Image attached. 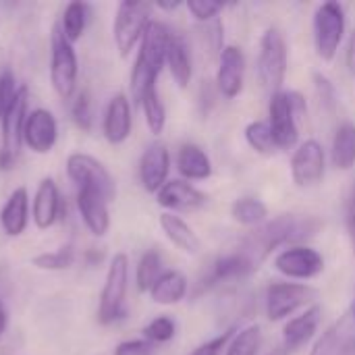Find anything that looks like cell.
Segmentation results:
<instances>
[{
	"instance_id": "6da1fadb",
	"label": "cell",
	"mask_w": 355,
	"mask_h": 355,
	"mask_svg": "<svg viewBox=\"0 0 355 355\" xmlns=\"http://www.w3.org/2000/svg\"><path fill=\"white\" fill-rule=\"evenodd\" d=\"M322 223L316 216H295V214H283L277 216L275 220H266L262 227H256V231H252L239 252L245 254L256 268L270 256V252H275L281 245H300V241L314 237L320 231Z\"/></svg>"
},
{
	"instance_id": "7a4b0ae2",
	"label": "cell",
	"mask_w": 355,
	"mask_h": 355,
	"mask_svg": "<svg viewBox=\"0 0 355 355\" xmlns=\"http://www.w3.org/2000/svg\"><path fill=\"white\" fill-rule=\"evenodd\" d=\"M173 33L168 27L160 21H150V25L144 31L141 46L135 58V64L131 69V96L139 104L141 98L156 87V79L166 64V52L171 44Z\"/></svg>"
},
{
	"instance_id": "3957f363",
	"label": "cell",
	"mask_w": 355,
	"mask_h": 355,
	"mask_svg": "<svg viewBox=\"0 0 355 355\" xmlns=\"http://www.w3.org/2000/svg\"><path fill=\"white\" fill-rule=\"evenodd\" d=\"M129 289V258L127 254H114L106 281L100 293V306H98V322L102 327L114 324L116 320L125 318V297Z\"/></svg>"
},
{
	"instance_id": "277c9868",
	"label": "cell",
	"mask_w": 355,
	"mask_h": 355,
	"mask_svg": "<svg viewBox=\"0 0 355 355\" xmlns=\"http://www.w3.org/2000/svg\"><path fill=\"white\" fill-rule=\"evenodd\" d=\"M289 64V50L283 33L277 27H268L260 37V54H258V75L262 85L272 94H279Z\"/></svg>"
},
{
	"instance_id": "5b68a950",
	"label": "cell",
	"mask_w": 355,
	"mask_h": 355,
	"mask_svg": "<svg viewBox=\"0 0 355 355\" xmlns=\"http://www.w3.org/2000/svg\"><path fill=\"white\" fill-rule=\"evenodd\" d=\"M150 15H152V4L148 2L125 0L116 6V15L112 23V37L123 58L131 54L137 42H141L144 31L152 21Z\"/></svg>"
},
{
	"instance_id": "8992f818",
	"label": "cell",
	"mask_w": 355,
	"mask_h": 355,
	"mask_svg": "<svg viewBox=\"0 0 355 355\" xmlns=\"http://www.w3.org/2000/svg\"><path fill=\"white\" fill-rule=\"evenodd\" d=\"M67 175L79 189H92L100 193L108 204L116 198V181L110 171L94 156L75 152L67 158Z\"/></svg>"
},
{
	"instance_id": "52a82bcc",
	"label": "cell",
	"mask_w": 355,
	"mask_h": 355,
	"mask_svg": "<svg viewBox=\"0 0 355 355\" xmlns=\"http://www.w3.org/2000/svg\"><path fill=\"white\" fill-rule=\"evenodd\" d=\"M345 35V10L339 2H324L314 12V46L316 54L331 62Z\"/></svg>"
},
{
	"instance_id": "ba28073f",
	"label": "cell",
	"mask_w": 355,
	"mask_h": 355,
	"mask_svg": "<svg viewBox=\"0 0 355 355\" xmlns=\"http://www.w3.org/2000/svg\"><path fill=\"white\" fill-rule=\"evenodd\" d=\"M79 75V60L73 44L62 35L60 27L56 25L52 31V54H50V81L54 92L69 100L77 87Z\"/></svg>"
},
{
	"instance_id": "9c48e42d",
	"label": "cell",
	"mask_w": 355,
	"mask_h": 355,
	"mask_svg": "<svg viewBox=\"0 0 355 355\" xmlns=\"http://www.w3.org/2000/svg\"><path fill=\"white\" fill-rule=\"evenodd\" d=\"M316 289L302 283H272L266 289V316L272 322L293 316L316 300Z\"/></svg>"
},
{
	"instance_id": "30bf717a",
	"label": "cell",
	"mask_w": 355,
	"mask_h": 355,
	"mask_svg": "<svg viewBox=\"0 0 355 355\" xmlns=\"http://www.w3.org/2000/svg\"><path fill=\"white\" fill-rule=\"evenodd\" d=\"M275 268L287 279L310 281L324 270V258L308 245H291L277 254Z\"/></svg>"
},
{
	"instance_id": "8fae6325",
	"label": "cell",
	"mask_w": 355,
	"mask_h": 355,
	"mask_svg": "<svg viewBox=\"0 0 355 355\" xmlns=\"http://www.w3.org/2000/svg\"><path fill=\"white\" fill-rule=\"evenodd\" d=\"M268 127L279 150H289L300 139V129L295 121V112L287 92H279L270 96L268 104Z\"/></svg>"
},
{
	"instance_id": "7c38bea8",
	"label": "cell",
	"mask_w": 355,
	"mask_h": 355,
	"mask_svg": "<svg viewBox=\"0 0 355 355\" xmlns=\"http://www.w3.org/2000/svg\"><path fill=\"white\" fill-rule=\"evenodd\" d=\"M327 168L324 148L316 139L304 141L291 158V177L297 187H314L322 181Z\"/></svg>"
},
{
	"instance_id": "4fadbf2b",
	"label": "cell",
	"mask_w": 355,
	"mask_h": 355,
	"mask_svg": "<svg viewBox=\"0 0 355 355\" xmlns=\"http://www.w3.org/2000/svg\"><path fill=\"white\" fill-rule=\"evenodd\" d=\"M58 139V123L46 108H35L27 114L23 127V144L35 154L52 152Z\"/></svg>"
},
{
	"instance_id": "5bb4252c",
	"label": "cell",
	"mask_w": 355,
	"mask_h": 355,
	"mask_svg": "<svg viewBox=\"0 0 355 355\" xmlns=\"http://www.w3.org/2000/svg\"><path fill=\"white\" fill-rule=\"evenodd\" d=\"M27 98H29V89L25 85H19L12 104L8 106V110L4 112L0 125H2V152L10 154V156H19L21 144H23V127H25V119H27Z\"/></svg>"
},
{
	"instance_id": "9a60e30c",
	"label": "cell",
	"mask_w": 355,
	"mask_h": 355,
	"mask_svg": "<svg viewBox=\"0 0 355 355\" xmlns=\"http://www.w3.org/2000/svg\"><path fill=\"white\" fill-rule=\"evenodd\" d=\"M171 171V154L164 144H150L139 158V181L148 193H158L166 181Z\"/></svg>"
},
{
	"instance_id": "2e32d148",
	"label": "cell",
	"mask_w": 355,
	"mask_h": 355,
	"mask_svg": "<svg viewBox=\"0 0 355 355\" xmlns=\"http://www.w3.org/2000/svg\"><path fill=\"white\" fill-rule=\"evenodd\" d=\"M245 77V56L237 46H227L220 50V62L216 71V89L223 98L233 100L243 89Z\"/></svg>"
},
{
	"instance_id": "e0dca14e",
	"label": "cell",
	"mask_w": 355,
	"mask_h": 355,
	"mask_svg": "<svg viewBox=\"0 0 355 355\" xmlns=\"http://www.w3.org/2000/svg\"><path fill=\"white\" fill-rule=\"evenodd\" d=\"M256 268V264L245 256L241 254L239 250L233 252V254H225L220 258H216L208 272L204 275V279L200 281V287L202 289H210L214 285H220V283H229V281H241L245 277H250Z\"/></svg>"
},
{
	"instance_id": "ac0fdd59",
	"label": "cell",
	"mask_w": 355,
	"mask_h": 355,
	"mask_svg": "<svg viewBox=\"0 0 355 355\" xmlns=\"http://www.w3.org/2000/svg\"><path fill=\"white\" fill-rule=\"evenodd\" d=\"M133 127V116H131V102L125 94H116L110 98L106 112H104V137L112 146H121L129 139Z\"/></svg>"
},
{
	"instance_id": "d6986e66",
	"label": "cell",
	"mask_w": 355,
	"mask_h": 355,
	"mask_svg": "<svg viewBox=\"0 0 355 355\" xmlns=\"http://www.w3.org/2000/svg\"><path fill=\"white\" fill-rule=\"evenodd\" d=\"M156 202L175 214V212L202 208L206 204V193H202L198 187H193L187 181L173 179V181H166V185L156 193Z\"/></svg>"
},
{
	"instance_id": "ffe728a7",
	"label": "cell",
	"mask_w": 355,
	"mask_h": 355,
	"mask_svg": "<svg viewBox=\"0 0 355 355\" xmlns=\"http://www.w3.org/2000/svg\"><path fill=\"white\" fill-rule=\"evenodd\" d=\"M77 210L81 214L83 225L87 231L96 237H104L110 229V212H108V202L92 191V189H79L77 191Z\"/></svg>"
},
{
	"instance_id": "44dd1931",
	"label": "cell",
	"mask_w": 355,
	"mask_h": 355,
	"mask_svg": "<svg viewBox=\"0 0 355 355\" xmlns=\"http://www.w3.org/2000/svg\"><path fill=\"white\" fill-rule=\"evenodd\" d=\"M320 316H322V308L318 304H314L302 316L291 318L283 329V347L281 349L285 354L302 349L314 337V333L320 324Z\"/></svg>"
},
{
	"instance_id": "7402d4cb",
	"label": "cell",
	"mask_w": 355,
	"mask_h": 355,
	"mask_svg": "<svg viewBox=\"0 0 355 355\" xmlns=\"http://www.w3.org/2000/svg\"><path fill=\"white\" fill-rule=\"evenodd\" d=\"M60 214V193L56 183L46 177L40 181L35 196H33V204H31V218L35 223L37 229H50Z\"/></svg>"
},
{
	"instance_id": "603a6c76",
	"label": "cell",
	"mask_w": 355,
	"mask_h": 355,
	"mask_svg": "<svg viewBox=\"0 0 355 355\" xmlns=\"http://www.w3.org/2000/svg\"><path fill=\"white\" fill-rule=\"evenodd\" d=\"M29 225V193L25 187H17L0 210V227L4 235L19 237Z\"/></svg>"
},
{
	"instance_id": "cb8c5ba5",
	"label": "cell",
	"mask_w": 355,
	"mask_h": 355,
	"mask_svg": "<svg viewBox=\"0 0 355 355\" xmlns=\"http://www.w3.org/2000/svg\"><path fill=\"white\" fill-rule=\"evenodd\" d=\"M160 229L166 235V239L175 248H179L181 252L191 254V256L200 252V248H202L200 237L181 216H177L173 212H162L160 214Z\"/></svg>"
},
{
	"instance_id": "d4e9b609",
	"label": "cell",
	"mask_w": 355,
	"mask_h": 355,
	"mask_svg": "<svg viewBox=\"0 0 355 355\" xmlns=\"http://www.w3.org/2000/svg\"><path fill=\"white\" fill-rule=\"evenodd\" d=\"M177 171L187 181H206L212 175V162L200 146L183 144L177 154Z\"/></svg>"
},
{
	"instance_id": "484cf974",
	"label": "cell",
	"mask_w": 355,
	"mask_h": 355,
	"mask_svg": "<svg viewBox=\"0 0 355 355\" xmlns=\"http://www.w3.org/2000/svg\"><path fill=\"white\" fill-rule=\"evenodd\" d=\"M189 283L183 272L179 270H164L160 279L150 289V297L158 306H175L185 300Z\"/></svg>"
},
{
	"instance_id": "4316f807",
	"label": "cell",
	"mask_w": 355,
	"mask_h": 355,
	"mask_svg": "<svg viewBox=\"0 0 355 355\" xmlns=\"http://www.w3.org/2000/svg\"><path fill=\"white\" fill-rule=\"evenodd\" d=\"M166 67L175 79V83L179 87H187L189 81H191V58H189V50L185 46V42L179 37V35H173L171 37V44H168V52H166Z\"/></svg>"
},
{
	"instance_id": "83f0119b",
	"label": "cell",
	"mask_w": 355,
	"mask_h": 355,
	"mask_svg": "<svg viewBox=\"0 0 355 355\" xmlns=\"http://www.w3.org/2000/svg\"><path fill=\"white\" fill-rule=\"evenodd\" d=\"M331 158L333 164L339 171H349L355 166V125L354 123H343L333 137V148H331Z\"/></svg>"
},
{
	"instance_id": "f1b7e54d",
	"label": "cell",
	"mask_w": 355,
	"mask_h": 355,
	"mask_svg": "<svg viewBox=\"0 0 355 355\" xmlns=\"http://www.w3.org/2000/svg\"><path fill=\"white\" fill-rule=\"evenodd\" d=\"M87 19H89V6L85 2H69L62 10V19H60V31L62 35L75 44L81 40L85 27H87Z\"/></svg>"
},
{
	"instance_id": "f546056e",
	"label": "cell",
	"mask_w": 355,
	"mask_h": 355,
	"mask_svg": "<svg viewBox=\"0 0 355 355\" xmlns=\"http://www.w3.org/2000/svg\"><path fill=\"white\" fill-rule=\"evenodd\" d=\"M231 216L243 227H262L268 218V208L258 198H239L231 206Z\"/></svg>"
},
{
	"instance_id": "4dcf8cb0",
	"label": "cell",
	"mask_w": 355,
	"mask_h": 355,
	"mask_svg": "<svg viewBox=\"0 0 355 355\" xmlns=\"http://www.w3.org/2000/svg\"><path fill=\"white\" fill-rule=\"evenodd\" d=\"M162 258L156 250H148L137 264V272H135V283L139 293H150V289L154 287V283L160 279L162 275Z\"/></svg>"
},
{
	"instance_id": "1f68e13d",
	"label": "cell",
	"mask_w": 355,
	"mask_h": 355,
	"mask_svg": "<svg viewBox=\"0 0 355 355\" xmlns=\"http://www.w3.org/2000/svg\"><path fill=\"white\" fill-rule=\"evenodd\" d=\"M141 110H144V116H146V125L148 129L154 133V135H160L164 131V125H166V110H164V104L158 96V89H150L141 102H139Z\"/></svg>"
},
{
	"instance_id": "d6a6232c",
	"label": "cell",
	"mask_w": 355,
	"mask_h": 355,
	"mask_svg": "<svg viewBox=\"0 0 355 355\" xmlns=\"http://www.w3.org/2000/svg\"><path fill=\"white\" fill-rule=\"evenodd\" d=\"M260 345H262V331L258 324H252L235 333V337L227 347V355H258Z\"/></svg>"
},
{
	"instance_id": "836d02e7",
	"label": "cell",
	"mask_w": 355,
	"mask_h": 355,
	"mask_svg": "<svg viewBox=\"0 0 355 355\" xmlns=\"http://www.w3.org/2000/svg\"><path fill=\"white\" fill-rule=\"evenodd\" d=\"M75 262V250L73 245H62L54 252H44L37 254L31 264L40 270H67Z\"/></svg>"
},
{
	"instance_id": "e575fe53",
	"label": "cell",
	"mask_w": 355,
	"mask_h": 355,
	"mask_svg": "<svg viewBox=\"0 0 355 355\" xmlns=\"http://www.w3.org/2000/svg\"><path fill=\"white\" fill-rule=\"evenodd\" d=\"M245 141L250 144V148L254 152H258L262 156H270L277 150L270 127H268V123H262V121H254L245 127Z\"/></svg>"
},
{
	"instance_id": "d590c367",
	"label": "cell",
	"mask_w": 355,
	"mask_h": 355,
	"mask_svg": "<svg viewBox=\"0 0 355 355\" xmlns=\"http://www.w3.org/2000/svg\"><path fill=\"white\" fill-rule=\"evenodd\" d=\"M177 333V324L168 316H158L144 329V339L158 345V343H168Z\"/></svg>"
},
{
	"instance_id": "8d00e7d4",
	"label": "cell",
	"mask_w": 355,
	"mask_h": 355,
	"mask_svg": "<svg viewBox=\"0 0 355 355\" xmlns=\"http://www.w3.org/2000/svg\"><path fill=\"white\" fill-rule=\"evenodd\" d=\"M71 119H73V123L81 131H92V123H94V116H92V100H89V96L85 92L75 98V102L71 106Z\"/></svg>"
},
{
	"instance_id": "74e56055",
	"label": "cell",
	"mask_w": 355,
	"mask_h": 355,
	"mask_svg": "<svg viewBox=\"0 0 355 355\" xmlns=\"http://www.w3.org/2000/svg\"><path fill=\"white\" fill-rule=\"evenodd\" d=\"M17 89H19V85H17V79H15L12 71L4 69L0 73V121L4 116V112L8 110V106L12 104Z\"/></svg>"
},
{
	"instance_id": "f35d334b",
	"label": "cell",
	"mask_w": 355,
	"mask_h": 355,
	"mask_svg": "<svg viewBox=\"0 0 355 355\" xmlns=\"http://www.w3.org/2000/svg\"><path fill=\"white\" fill-rule=\"evenodd\" d=\"M185 6L193 15V19L202 21V23L216 19V15L223 10V4L220 2H212V0H189Z\"/></svg>"
},
{
	"instance_id": "ab89813d",
	"label": "cell",
	"mask_w": 355,
	"mask_h": 355,
	"mask_svg": "<svg viewBox=\"0 0 355 355\" xmlns=\"http://www.w3.org/2000/svg\"><path fill=\"white\" fill-rule=\"evenodd\" d=\"M235 333H237V329H229V331L216 335L214 339H210V341L198 345L189 355H220L223 354V349L231 343V339L235 337Z\"/></svg>"
},
{
	"instance_id": "60d3db41",
	"label": "cell",
	"mask_w": 355,
	"mask_h": 355,
	"mask_svg": "<svg viewBox=\"0 0 355 355\" xmlns=\"http://www.w3.org/2000/svg\"><path fill=\"white\" fill-rule=\"evenodd\" d=\"M156 345L146 339H129L114 347L112 355H154Z\"/></svg>"
},
{
	"instance_id": "b9f144b4",
	"label": "cell",
	"mask_w": 355,
	"mask_h": 355,
	"mask_svg": "<svg viewBox=\"0 0 355 355\" xmlns=\"http://www.w3.org/2000/svg\"><path fill=\"white\" fill-rule=\"evenodd\" d=\"M314 85H316V92H318L320 102H322L329 110H335V106H337V92H335V85H333L322 73H316V75H314Z\"/></svg>"
},
{
	"instance_id": "7bdbcfd3",
	"label": "cell",
	"mask_w": 355,
	"mask_h": 355,
	"mask_svg": "<svg viewBox=\"0 0 355 355\" xmlns=\"http://www.w3.org/2000/svg\"><path fill=\"white\" fill-rule=\"evenodd\" d=\"M345 225H347V233H349V239H352L355 252V185L349 198H347V206H345Z\"/></svg>"
},
{
	"instance_id": "ee69618b",
	"label": "cell",
	"mask_w": 355,
	"mask_h": 355,
	"mask_svg": "<svg viewBox=\"0 0 355 355\" xmlns=\"http://www.w3.org/2000/svg\"><path fill=\"white\" fill-rule=\"evenodd\" d=\"M10 293V272L6 268V264H0V302L6 300V295Z\"/></svg>"
},
{
	"instance_id": "f6af8a7d",
	"label": "cell",
	"mask_w": 355,
	"mask_h": 355,
	"mask_svg": "<svg viewBox=\"0 0 355 355\" xmlns=\"http://www.w3.org/2000/svg\"><path fill=\"white\" fill-rule=\"evenodd\" d=\"M345 64L349 69V73L355 75V31L349 37V44H347V50H345Z\"/></svg>"
},
{
	"instance_id": "bcb514c9",
	"label": "cell",
	"mask_w": 355,
	"mask_h": 355,
	"mask_svg": "<svg viewBox=\"0 0 355 355\" xmlns=\"http://www.w3.org/2000/svg\"><path fill=\"white\" fill-rule=\"evenodd\" d=\"M15 160H17L15 156H10V154L0 150V171H10L15 166Z\"/></svg>"
},
{
	"instance_id": "7dc6e473",
	"label": "cell",
	"mask_w": 355,
	"mask_h": 355,
	"mask_svg": "<svg viewBox=\"0 0 355 355\" xmlns=\"http://www.w3.org/2000/svg\"><path fill=\"white\" fill-rule=\"evenodd\" d=\"M6 327H8V312H6L4 302H0V337L6 333Z\"/></svg>"
},
{
	"instance_id": "c3c4849f",
	"label": "cell",
	"mask_w": 355,
	"mask_h": 355,
	"mask_svg": "<svg viewBox=\"0 0 355 355\" xmlns=\"http://www.w3.org/2000/svg\"><path fill=\"white\" fill-rule=\"evenodd\" d=\"M100 260H102V254H96V250H89V252H87V262H89L92 266H96Z\"/></svg>"
},
{
	"instance_id": "681fc988",
	"label": "cell",
	"mask_w": 355,
	"mask_h": 355,
	"mask_svg": "<svg viewBox=\"0 0 355 355\" xmlns=\"http://www.w3.org/2000/svg\"><path fill=\"white\" fill-rule=\"evenodd\" d=\"M156 6H158V8H162V10H175V8H179V6H181V2H158Z\"/></svg>"
},
{
	"instance_id": "f907efd6",
	"label": "cell",
	"mask_w": 355,
	"mask_h": 355,
	"mask_svg": "<svg viewBox=\"0 0 355 355\" xmlns=\"http://www.w3.org/2000/svg\"><path fill=\"white\" fill-rule=\"evenodd\" d=\"M341 355H355V337L349 341V345L345 347V352H343Z\"/></svg>"
},
{
	"instance_id": "816d5d0a",
	"label": "cell",
	"mask_w": 355,
	"mask_h": 355,
	"mask_svg": "<svg viewBox=\"0 0 355 355\" xmlns=\"http://www.w3.org/2000/svg\"><path fill=\"white\" fill-rule=\"evenodd\" d=\"M275 355H287L285 352H279V354H275Z\"/></svg>"
},
{
	"instance_id": "f5cc1de1",
	"label": "cell",
	"mask_w": 355,
	"mask_h": 355,
	"mask_svg": "<svg viewBox=\"0 0 355 355\" xmlns=\"http://www.w3.org/2000/svg\"><path fill=\"white\" fill-rule=\"evenodd\" d=\"M354 322H355V306H354Z\"/></svg>"
}]
</instances>
